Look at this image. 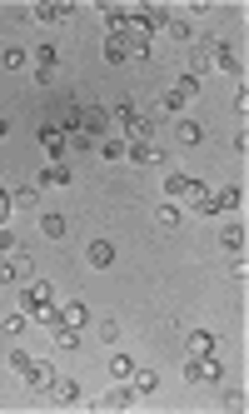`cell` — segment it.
I'll list each match as a JSON object with an SVG mask.
<instances>
[{
  "label": "cell",
  "instance_id": "6da1fadb",
  "mask_svg": "<svg viewBox=\"0 0 249 414\" xmlns=\"http://www.w3.org/2000/svg\"><path fill=\"white\" fill-rule=\"evenodd\" d=\"M120 40L130 45V60H144V55H150V45H155V30L144 25L140 15H130V6H124V25H120Z\"/></svg>",
  "mask_w": 249,
  "mask_h": 414
},
{
  "label": "cell",
  "instance_id": "7a4b0ae2",
  "mask_svg": "<svg viewBox=\"0 0 249 414\" xmlns=\"http://www.w3.org/2000/svg\"><path fill=\"white\" fill-rule=\"evenodd\" d=\"M184 380H190V384H219L224 369H219L215 355H190V364H184Z\"/></svg>",
  "mask_w": 249,
  "mask_h": 414
},
{
  "label": "cell",
  "instance_id": "3957f363",
  "mask_svg": "<svg viewBox=\"0 0 249 414\" xmlns=\"http://www.w3.org/2000/svg\"><path fill=\"white\" fill-rule=\"evenodd\" d=\"M50 300H55V289H50L45 280H30L25 289H20V309H25V315H35V309L50 304Z\"/></svg>",
  "mask_w": 249,
  "mask_h": 414
},
{
  "label": "cell",
  "instance_id": "277c9868",
  "mask_svg": "<svg viewBox=\"0 0 249 414\" xmlns=\"http://www.w3.org/2000/svg\"><path fill=\"white\" fill-rule=\"evenodd\" d=\"M20 380H25L30 389H40V395H45V384L55 380V364H50V360H30L25 369H20Z\"/></svg>",
  "mask_w": 249,
  "mask_h": 414
},
{
  "label": "cell",
  "instance_id": "5b68a950",
  "mask_svg": "<svg viewBox=\"0 0 249 414\" xmlns=\"http://www.w3.org/2000/svg\"><path fill=\"white\" fill-rule=\"evenodd\" d=\"M45 400H55V404H80V384H75V380H60V375H55V380L45 384Z\"/></svg>",
  "mask_w": 249,
  "mask_h": 414
},
{
  "label": "cell",
  "instance_id": "8992f818",
  "mask_svg": "<svg viewBox=\"0 0 249 414\" xmlns=\"http://www.w3.org/2000/svg\"><path fill=\"white\" fill-rule=\"evenodd\" d=\"M164 195H170V200H180V205H190V200L199 195V185H195L190 175H170V180H164Z\"/></svg>",
  "mask_w": 249,
  "mask_h": 414
},
{
  "label": "cell",
  "instance_id": "52a82bcc",
  "mask_svg": "<svg viewBox=\"0 0 249 414\" xmlns=\"http://www.w3.org/2000/svg\"><path fill=\"white\" fill-rule=\"evenodd\" d=\"M40 145L50 150V160H55V165H60V155L70 150V140H65V130H60V125H40Z\"/></svg>",
  "mask_w": 249,
  "mask_h": 414
},
{
  "label": "cell",
  "instance_id": "ba28073f",
  "mask_svg": "<svg viewBox=\"0 0 249 414\" xmlns=\"http://www.w3.org/2000/svg\"><path fill=\"white\" fill-rule=\"evenodd\" d=\"M124 155H130L135 165H160V160H164L155 140H135V145H124Z\"/></svg>",
  "mask_w": 249,
  "mask_h": 414
},
{
  "label": "cell",
  "instance_id": "9c48e42d",
  "mask_svg": "<svg viewBox=\"0 0 249 414\" xmlns=\"http://www.w3.org/2000/svg\"><path fill=\"white\" fill-rule=\"evenodd\" d=\"M85 260L95 265V270H110V265H115V245H110V240H90Z\"/></svg>",
  "mask_w": 249,
  "mask_h": 414
},
{
  "label": "cell",
  "instance_id": "30bf717a",
  "mask_svg": "<svg viewBox=\"0 0 249 414\" xmlns=\"http://www.w3.org/2000/svg\"><path fill=\"white\" fill-rule=\"evenodd\" d=\"M70 0H50V6H35V20H45V25H60V20H70Z\"/></svg>",
  "mask_w": 249,
  "mask_h": 414
},
{
  "label": "cell",
  "instance_id": "8fae6325",
  "mask_svg": "<svg viewBox=\"0 0 249 414\" xmlns=\"http://www.w3.org/2000/svg\"><path fill=\"white\" fill-rule=\"evenodd\" d=\"M60 324H70V329H85L90 324V309L80 304V300H70V304H60Z\"/></svg>",
  "mask_w": 249,
  "mask_h": 414
},
{
  "label": "cell",
  "instance_id": "7c38bea8",
  "mask_svg": "<svg viewBox=\"0 0 249 414\" xmlns=\"http://www.w3.org/2000/svg\"><path fill=\"white\" fill-rule=\"evenodd\" d=\"M135 140H155V115H135V125L124 130V145H135Z\"/></svg>",
  "mask_w": 249,
  "mask_h": 414
},
{
  "label": "cell",
  "instance_id": "4fadbf2b",
  "mask_svg": "<svg viewBox=\"0 0 249 414\" xmlns=\"http://www.w3.org/2000/svg\"><path fill=\"white\" fill-rule=\"evenodd\" d=\"M100 160H124V135H100Z\"/></svg>",
  "mask_w": 249,
  "mask_h": 414
},
{
  "label": "cell",
  "instance_id": "5bb4252c",
  "mask_svg": "<svg viewBox=\"0 0 249 414\" xmlns=\"http://www.w3.org/2000/svg\"><path fill=\"white\" fill-rule=\"evenodd\" d=\"M105 369H110V380L120 384V380H130V375H135V360L120 349V355H110V364H105Z\"/></svg>",
  "mask_w": 249,
  "mask_h": 414
},
{
  "label": "cell",
  "instance_id": "9a60e30c",
  "mask_svg": "<svg viewBox=\"0 0 249 414\" xmlns=\"http://www.w3.org/2000/svg\"><path fill=\"white\" fill-rule=\"evenodd\" d=\"M130 404H135V389H124V380H120V389H110L100 400V409H130Z\"/></svg>",
  "mask_w": 249,
  "mask_h": 414
},
{
  "label": "cell",
  "instance_id": "2e32d148",
  "mask_svg": "<svg viewBox=\"0 0 249 414\" xmlns=\"http://www.w3.org/2000/svg\"><path fill=\"white\" fill-rule=\"evenodd\" d=\"M175 140H180V145H199V140H204V125H199V120H180V125H175Z\"/></svg>",
  "mask_w": 249,
  "mask_h": 414
},
{
  "label": "cell",
  "instance_id": "e0dca14e",
  "mask_svg": "<svg viewBox=\"0 0 249 414\" xmlns=\"http://www.w3.org/2000/svg\"><path fill=\"white\" fill-rule=\"evenodd\" d=\"M40 185H50V190H70V170H65V165H50V170L40 175Z\"/></svg>",
  "mask_w": 249,
  "mask_h": 414
},
{
  "label": "cell",
  "instance_id": "ac0fdd59",
  "mask_svg": "<svg viewBox=\"0 0 249 414\" xmlns=\"http://www.w3.org/2000/svg\"><path fill=\"white\" fill-rule=\"evenodd\" d=\"M130 389H135V395H155L160 380L150 375V369H135V375H130Z\"/></svg>",
  "mask_w": 249,
  "mask_h": 414
},
{
  "label": "cell",
  "instance_id": "d6986e66",
  "mask_svg": "<svg viewBox=\"0 0 249 414\" xmlns=\"http://www.w3.org/2000/svg\"><path fill=\"white\" fill-rule=\"evenodd\" d=\"M50 335H55V344H60V349H80V335H75L70 324H60V320H55V324H50Z\"/></svg>",
  "mask_w": 249,
  "mask_h": 414
},
{
  "label": "cell",
  "instance_id": "ffe728a7",
  "mask_svg": "<svg viewBox=\"0 0 249 414\" xmlns=\"http://www.w3.org/2000/svg\"><path fill=\"white\" fill-rule=\"evenodd\" d=\"M105 60H110V65H120V60H130V45H124L120 35H105Z\"/></svg>",
  "mask_w": 249,
  "mask_h": 414
},
{
  "label": "cell",
  "instance_id": "44dd1931",
  "mask_svg": "<svg viewBox=\"0 0 249 414\" xmlns=\"http://www.w3.org/2000/svg\"><path fill=\"white\" fill-rule=\"evenodd\" d=\"M190 355H215V335L210 329H195L190 335Z\"/></svg>",
  "mask_w": 249,
  "mask_h": 414
},
{
  "label": "cell",
  "instance_id": "7402d4cb",
  "mask_svg": "<svg viewBox=\"0 0 249 414\" xmlns=\"http://www.w3.org/2000/svg\"><path fill=\"white\" fill-rule=\"evenodd\" d=\"M215 65H210V50H195L190 55V70H184V75H195V80H204V75H210Z\"/></svg>",
  "mask_w": 249,
  "mask_h": 414
},
{
  "label": "cell",
  "instance_id": "603a6c76",
  "mask_svg": "<svg viewBox=\"0 0 249 414\" xmlns=\"http://www.w3.org/2000/svg\"><path fill=\"white\" fill-rule=\"evenodd\" d=\"M40 235L60 240V235H65V215H40Z\"/></svg>",
  "mask_w": 249,
  "mask_h": 414
},
{
  "label": "cell",
  "instance_id": "cb8c5ba5",
  "mask_svg": "<svg viewBox=\"0 0 249 414\" xmlns=\"http://www.w3.org/2000/svg\"><path fill=\"white\" fill-rule=\"evenodd\" d=\"M244 240H249V235H244V225H230V230L219 235V245H224V250H244Z\"/></svg>",
  "mask_w": 249,
  "mask_h": 414
},
{
  "label": "cell",
  "instance_id": "d4e9b609",
  "mask_svg": "<svg viewBox=\"0 0 249 414\" xmlns=\"http://www.w3.org/2000/svg\"><path fill=\"white\" fill-rule=\"evenodd\" d=\"M6 265H10V275H15V280H25V275H30V260L20 255V245H15L10 255H6Z\"/></svg>",
  "mask_w": 249,
  "mask_h": 414
},
{
  "label": "cell",
  "instance_id": "484cf974",
  "mask_svg": "<svg viewBox=\"0 0 249 414\" xmlns=\"http://www.w3.org/2000/svg\"><path fill=\"white\" fill-rule=\"evenodd\" d=\"M164 35H170V40H180V45H190V20H170V25H164Z\"/></svg>",
  "mask_w": 249,
  "mask_h": 414
},
{
  "label": "cell",
  "instance_id": "4316f807",
  "mask_svg": "<svg viewBox=\"0 0 249 414\" xmlns=\"http://www.w3.org/2000/svg\"><path fill=\"white\" fill-rule=\"evenodd\" d=\"M215 210H239V185H230V190L215 195Z\"/></svg>",
  "mask_w": 249,
  "mask_h": 414
},
{
  "label": "cell",
  "instance_id": "83f0119b",
  "mask_svg": "<svg viewBox=\"0 0 249 414\" xmlns=\"http://www.w3.org/2000/svg\"><path fill=\"white\" fill-rule=\"evenodd\" d=\"M160 110H164V115H180V110H184V95H180V90H164V95H160Z\"/></svg>",
  "mask_w": 249,
  "mask_h": 414
},
{
  "label": "cell",
  "instance_id": "f1b7e54d",
  "mask_svg": "<svg viewBox=\"0 0 249 414\" xmlns=\"http://www.w3.org/2000/svg\"><path fill=\"white\" fill-rule=\"evenodd\" d=\"M105 10V25H110V35H120V25H124V6H100Z\"/></svg>",
  "mask_w": 249,
  "mask_h": 414
},
{
  "label": "cell",
  "instance_id": "f546056e",
  "mask_svg": "<svg viewBox=\"0 0 249 414\" xmlns=\"http://www.w3.org/2000/svg\"><path fill=\"white\" fill-rule=\"evenodd\" d=\"M10 200L20 205V210H30V205H40V190H35V185H25V190H15Z\"/></svg>",
  "mask_w": 249,
  "mask_h": 414
},
{
  "label": "cell",
  "instance_id": "4dcf8cb0",
  "mask_svg": "<svg viewBox=\"0 0 249 414\" xmlns=\"http://www.w3.org/2000/svg\"><path fill=\"white\" fill-rule=\"evenodd\" d=\"M95 329H100V340H105V344H120V320H100Z\"/></svg>",
  "mask_w": 249,
  "mask_h": 414
},
{
  "label": "cell",
  "instance_id": "1f68e13d",
  "mask_svg": "<svg viewBox=\"0 0 249 414\" xmlns=\"http://www.w3.org/2000/svg\"><path fill=\"white\" fill-rule=\"evenodd\" d=\"M190 210H199V215H219V210H215V195H204V190L190 200Z\"/></svg>",
  "mask_w": 249,
  "mask_h": 414
},
{
  "label": "cell",
  "instance_id": "d6a6232c",
  "mask_svg": "<svg viewBox=\"0 0 249 414\" xmlns=\"http://www.w3.org/2000/svg\"><path fill=\"white\" fill-rule=\"evenodd\" d=\"M155 215H160V225H164V230H175V225H180V210H175V205H160Z\"/></svg>",
  "mask_w": 249,
  "mask_h": 414
},
{
  "label": "cell",
  "instance_id": "836d02e7",
  "mask_svg": "<svg viewBox=\"0 0 249 414\" xmlns=\"http://www.w3.org/2000/svg\"><path fill=\"white\" fill-rule=\"evenodd\" d=\"M175 90L190 100V95H199V80H195V75H180V80H175Z\"/></svg>",
  "mask_w": 249,
  "mask_h": 414
},
{
  "label": "cell",
  "instance_id": "e575fe53",
  "mask_svg": "<svg viewBox=\"0 0 249 414\" xmlns=\"http://www.w3.org/2000/svg\"><path fill=\"white\" fill-rule=\"evenodd\" d=\"M35 60H40V70H55V45H40Z\"/></svg>",
  "mask_w": 249,
  "mask_h": 414
},
{
  "label": "cell",
  "instance_id": "d590c367",
  "mask_svg": "<svg viewBox=\"0 0 249 414\" xmlns=\"http://www.w3.org/2000/svg\"><path fill=\"white\" fill-rule=\"evenodd\" d=\"M25 60H30L25 50H6V70H25Z\"/></svg>",
  "mask_w": 249,
  "mask_h": 414
},
{
  "label": "cell",
  "instance_id": "8d00e7d4",
  "mask_svg": "<svg viewBox=\"0 0 249 414\" xmlns=\"http://www.w3.org/2000/svg\"><path fill=\"white\" fill-rule=\"evenodd\" d=\"M219 400H224V409H244V389H224Z\"/></svg>",
  "mask_w": 249,
  "mask_h": 414
},
{
  "label": "cell",
  "instance_id": "74e56055",
  "mask_svg": "<svg viewBox=\"0 0 249 414\" xmlns=\"http://www.w3.org/2000/svg\"><path fill=\"white\" fill-rule=\"evenodd\" d=\"M25 320H30V315L20 309V315H10V320H6V329H10V335H20V329H25Z\"/></svg>",
  "mask_w": 249,
  "mask_h": 414
},
{
  "label": "cell",
  "instance_id": "f35d334b",
  "mask_svg": "<svg viewBox=\"0 0 249 414\" xmlns=\"http://www.w3.org/2000/svg\"><path fill=\"white\" fill-rule=\"evenodd\" d=\"M10 210H15V200H10L6 190H0V225H6V220H10Z\"/></svg>",
  "mask_w": 249,
  "mask_h": 414
},
{
  "label": "cell",
  "instance_id": "ab89813d",
  "mask_svg": "<svg viewBox=\"0 0 249 414\" xmlns=\"http://www.w3.org/2000/svg\"><path fill=\"white\" fill-rule=\"evenodd\" d=\"M10 280H15V275H10V265H6V260H0V289H6Z\"/></svg>",
  "mask_w": 249,
  "mask_h": 414
}]
</instances>
